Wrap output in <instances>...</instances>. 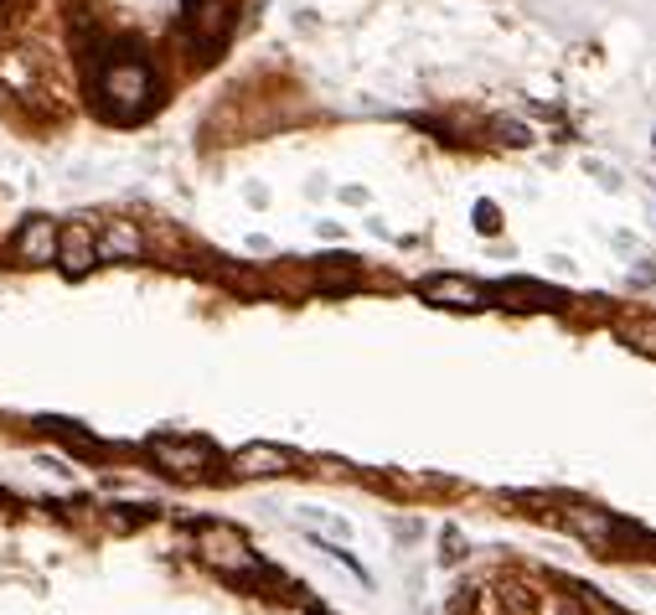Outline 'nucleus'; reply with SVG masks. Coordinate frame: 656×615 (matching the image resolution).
<instances>
[{"label":"nucleus","mask_w":656,"mask_h":615,"mask_svg":"<svg viewBox=\"0 0 656 615\" xmlns=\"http://www.w3.org/2000/svg\"><path fill=\"white\" fill-rule=\"evenodd\" d=\"M579 605H584L589 615H625V611H615V605H610L605 595H595V590H579Z\"/></svg>","instance_id":"f8f14e48"},{"label":"nucleus","mask_w":656,"mask_h":615,"mask_svg":"<svg viewBox=\"0 0 656 615\" xmlns=\"http://www.w3.org/2000/svg\"><path fill=\"white\" fill-rule=\"evenodd\" d=\"M99 253L104 259H140L146 253V234L135 223H125V217H114L110 228H104V238H99Z\"/></svg>","instance_id":"6e6552de"},{"label":"nucleus","mask_w":656,"mask_h":615,"mask_svg":"<svg viewBox=\"0 0 656 615\" xmlns=\"http://www.w3.org/2000/svg\"><path fill=\"white\" fill-rule=\"evenodd\" d=\"M197 554L212 563V569H222V574H254V569H258L254 548L238 538L233 527H222V523L202 527V533H197Z\"/></svg>","instance_id":"f03ea898"},{"label":"nucleus","mask_w":656,"mask_h":615,"mask_svg":"<svg viewBox=\"0 0 656 615\" xmlns=\"http://www.w3.org/2000/svg\"><path fill=\"white\" fill-rule=\"evenodd\" d=\"M93 259H99V249H93V234L83 228V223H73V228H57V264L68 274H89Z\"/></svg>","instance_id":"20e7f679"},{"label":"nucleus","mask_w":656,"mask_h":615,"mask_svg":"<svg viewBox=\"0 0 656 615\" xmlns=\"http://www.w3.org/2000/svg\"><path fill=\"white\" fill-rule=\"evenodd\" d=\"M625 342L641 352H656V321H625Z\"/></svg>","instance_id":"9b49d317"},{"label":"nucleus","mask_w":656,"mask_h":615,"mask_svg":"<svg viewBox=\"0 0 656 615\" xmlns=\"http://www.w3.org/2000/svg\"><path fill=\"white\" fill-rule=\"evenodd\" d=\"M16 259L21 264H57V228L47 217H32L16 234Z\"/></svg>","instance_id":"39448f33"},{"label":"nucleus","mask_w":656,"mask_h":615,"mask_svg":"<svg viewBox=\"0 0 656 615\" xmlns=\"http://www.w3.org/2000/svg\"><path fill=\"white\" fill-rule=\"evenodd\" d=\"M295 466L290 451H279V445H243L233 455V470L238 476H285Z\"/></svg>","instance_id":"0eeeda50"},{"label":"nucleus","mask_w":656,"mask_h":615,"mask_svg":"<svg viewBox=\"0 0 656 615\" xmlns=\"http://www.w3.org/2000/svg\"><path fill=\"white\" fill-rule=\"evenodd\" d=\"M502 611L507 615H538V600H532L528 584H502Z\"/></svg>","instance_id":"9d476101"},{"label":"nucleus","mask_w":656,"mask_h":615,"mask_svg":"<svg viewBox=\"0 0 656 615\" xmlns=\"http://www.w3.org/2000/svg\"><path fill=\"white\" fill-rule=\"evenodd\" d=\"M564 527L568 533H579V538H589L595 548H605V543L615 538V523L605 517L600 506H564Z\"/></svg>","instance_id":"1a4fd4ad"},{"label":"nucleus","mask_w":656,"mask_h":615,"mask_svg":"<svg viewBox=\"0 0 656 615\" xmlns=\"http://www.w3.org/2000/svg\"><path fill=\"white\" fill-rule=\"evenodd\" d=\"M150 455H156L171 476H197V470L212 460V451L197 445V440H150Z\"/></svg>","instance_id":"7ed1b4c3"},{"label":"nucleus","mask_w":656,"mask_h":615,"mask_svg":"<svg viewBox=\"0 0 656 615\" xmlns=\"http://www.w3.org/2000/svg\"><path fill=\"white\" fill-rule=\"evenodd\" d=\"M99 93L110 99V109L119 119H135V114L150 104V93H156V72H150V62H140V57H119V62L104 68Z\"/></svg>","instance_id":"f257e3e1"},{"label":"nucleus","mask_w":656,"mask_h":615,"mask_svg":"<svg viewBox=\"0 0 656 615\" xmlns=\"http://www.w3.org/2000/svg\"><path fill=\"white\" fill-rule=\"evenodd\" d=\"M475 228H481V234H496V207H492V202H481V207H475Z\"/></svg>","instance_id":"ddd939ff"},{"label":"nucleus","mask_w":656,"mask_h":615,"mask_svg":"<svg viewBox=\"0 0 656 615\" xmlns=\"http://www.w3.org/2000/svg\"><path fill=\"white\" fill-rule=\"evenodd\" d=\"M424 300H435V306H450V310H475V306H486L481 285L460 280V274H439V280H429V285H424Z\"/></svg>","instance_id":"423d86ee"}]
</instances>
